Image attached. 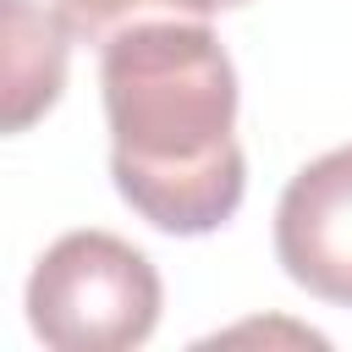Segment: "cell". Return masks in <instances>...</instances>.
<instances>
[{"label":"cell","instance_id":"3957f363","mask_svg":"<svg viewBox=\"0 0 352 352\" xmlns=\"http://www.w3.org/2000/svg\"><path fill=\"white\" fill-rule=\"evenodd\" d=\"M275 258L319 302L352 308V143L308 160L275 204Z\"/></svg>","mask_w":352,"mask_h":352},{"label":"cell","instance_id":"5b68a950","mask_svg":"<svg viewBox=\"0 0 352 352\" xmlns=\"http://www.w3.org/2000/svg\"><path fill=\"white\" fill-rule=\"evenodd\" d=\"M50 11L72 33V44H104L110 33H121L132 22H148V16L204 22V16H214V0H50Z\"/></svg>","mask_w":352,"mask_h":352},{"label":"cell","instance_id":"6da1fadb","mask_svg":"<svg viewBox=\"0 0 352 352\" xmlns=\"http://www.w3.org/2000/svg\"><path fill=\"white\" fill-rule=\"evenodd\" d=\"M116 192L165 236L220 231L248 192L236 66L209 22L148 16L99 44Z\"/></svg>","mask_w":352,"mask_h":352},{"label":"cell","instance_id":"7a4b0ae2","mask_svg":"<svg viewBox=\"0 0 352 352\" xmlns=\"http://www.w3.org/2000/svg\"><path fill=\"white\" fill-rule=\"evenodd\" d=\"M28 330L55 352H132L154 336L165 286L143 248L116 231H66L28 275Z\"/></svg>","mask_w":352,"mask_h":352},{"label":"cell","instance_id":"277c9868","mask_svg":"<svg viewBox=\"0 0 352 352\" xmlns=\"http://www.w3.org/2000/svg\"><path fill=\"white\" fill-rule=\"evenodd\" d=\"M72 33L44 0H0V138L38 126L66 94Z\"/></svg>","mask_w":352,"mask_h":352},{"label":"cell","instance_id":"8992f818","mask_svg":"<svg viewBox=\"0 0 352 352\" xmlns=\"http://www.w3.org/2000/svg\"><path fill=\"white\" fill-rule=\"evenodd\" d=\"M236 6H248V0H214V11H236Z\"/></svg>","mask_w":352,"mask_h":352}]
</instances>
